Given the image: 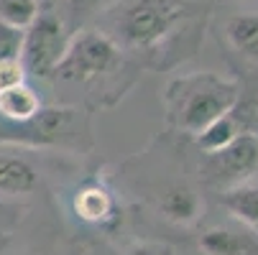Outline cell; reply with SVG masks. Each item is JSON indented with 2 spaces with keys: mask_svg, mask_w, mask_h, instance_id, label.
Instances as JSON below:
<instances>
[{
  "mask_svg": "<svg viewBox=\"0 0 258 255\" xmlns=\"http://www.w3.org/2000/svg\"><path fill=\"white\" fill-rule=\"evenodd\" d=\"M174 100L179 125L197 135L212 120L233 113L240 100V84L212 71H200L174 84Z\"/></svg>",
  "mask_w": 258,
  "mask_h": 255,
  "instance_id": "cell-1",
  "label": "cell"
},
{
  "mask_svg": "<svg viewBox=\"0 0 258 255\" xmlns=\"http://www.w3.org/2000/svg\"><path fill=\"white\" fill-rule=\"evenodd\" d=\"M120 61V46L102 31L85 28L75 33L54 74L69 82H90Z\"/></svg>",
  "mask_w": 258,
  "mask_h": 255,
  "instance_id": "cell-2",
  "label": "cell"
},
{
  "mask_svg": "<svg viewBox=\"0 0 258 255\" xmlns=\"http://www.w3.org/2000/svg\"><path fill=\"white\" fill-rule=\"evenodd\" d=\"M181 18V8L174 0H131L123 8L118 31L123 41L136 49H151L161 44Z\"/></svg>",
  "mask_w": 258,
  "mask_h": 255,
  "instance_id": "cell-3",
  "label": "cell"
},
{
  "mask_svg": "<svg viewBox=\"0 0 258 255\" xmlns=\"http://www.w3.org/2000/svg\"><path fill=\"white\" fill-rule=\"evenodd\" d=\"M67 33L61 21L54 13H39L36 21L23 31L21 39V64L26 66V74L36 77H51L64 51H67Z\"/></svg>",
  "mask_w": 258,
  "mask_h": 255,
  "instance_id": "cell-4",
  "label": "cell"
},
{
  "mask_svg": "<svg viewBox=\"0 0 258 255\" xmlns=\"http://www.w3.org/2000/svg\"><path fill=\"white\" fill-rule=\"evenodd\" d=\"M212 163L215 171L220 176H248L250 171L258 168V135L243 133L238 135L228 148H223L220 153H212Z\"/></svg>",
  "mask_w": 258,
  "mask_h": 255,
  "instance_id": "cell-5",
  "label": "cell"
},
{
  "mask_svg": "<svg viewBox=\"0 0 258 255\" xmlns=\"http://www.w3.org/2000/svg\"><path fill=\"white\" fill-rule=\"evenodd\" d=\"M159 207H161V214L174 225H192V222H197V217L202 212V202H200L197 192L187 184H176V187L166 189Z\"/></svg>",
  "mask_w": 258,
  "mask_h": 255,
  "instance_id": "cell-6",
  "label": "cell"
},
{
  "mask_svg": "<svg viewBox=\"0 0 258 255\" xmlns=\"http://www.w3.org/2000/svg\"><path fill=\"white\" fill-rule=\"evenodd\" d=\"M39 187V174L21 156H0V194H31Z\"/></svg>",
  "mask_w": 258,
  "mask_h": 255,
  "instance_id": "cell-7",
  "label": "cell"
},
{
  "mask_svg": "<svg viewBox=\"0 0 258 255\" xmlns=\"http://www.w3.org/2000/svg\"><path fill=\"white\" fill-rule=\"evenodd\" d=\"M41 113V100L28 84L11 87L6 92H0V115L13 120V123H28Z\"/></svg>",
  "mask_w": 258,
  "mask_h": 255,
  "instance_id": "cell-8",
  "label": "cell"
},
{
  "mask_svg": "<svg viewBox=\"0 0 258 255\" xmlns=\"http://www.w3.org/2000/svg\"><path fill=\"white\" fill-rule=\"evenodd\" d=\"M225 33H228L230 46L240 56L258 61V16L255 13H238L228 18Z\"/></svg>",
  "mask_w": 258,
  "mask_h": 255,
  "instance_id": "cell-9",
  "label": "cell"
},
{
  "mask_svg": "<svg viewBox=\"0 0 258 255\" xmlns=\"http://www.w3.org/2000/svg\"><path fill=\"white\" fill-rule=\"evenodd\" d=\"M225 209L238 222L258 230V184H240L223 194Z\"/></svg>",
  "mask_w": 258,
  "mask_h": 255,
  "instance_id": "cell-10",
  "label": "cell"
},
{
  "mask_svg": "<svg viewBox=\"0 0 258 255\" xmlns=\"http://www.w3.org/2000/svg\"><path fill=\"white\" fill-rule=\"evenodd\" d=\"M200 247L207 252V255H248L250 250V242L233 232V230H225V227H212L207 230L202 237H200Z\"/></svg>",
  "mask_w": 258,
  "mask_h": 255,
  "instance_id": "cell-11",
  "label": "cell"
},
{
  "mask_svg": "<svg viewBox=\"0 0 258 255\" xmlns=\"http://www.w3.org/2000/svg\"><path fill=\"white\" fill-rule=\"evenodd\" d=\"M240 133H238V125H235V120L230 118V115H223V118H217V120H212L207 128H202L200 133H197V145L205 151V153H220L223 148H228V145L238 138Z\"/></svg>",
  "mask_w": 258,
  "mask_h": 255,
  "instance_id": "cell-12",
  "label": "cell"
},
{
  "mask_svg": "<svg viewBox=\"0 0 258 255\" xmlns=\"http://www.w3.org/2000/svg\"><path fill=\"white\" fill-rule=\"evenodd\" d=\"M75 209L87 222H105L113 214V199L102 187H85L82 192H77Z\"/></svg>",
  "mask_w": 258,
  "mask_h": 255,
  "instance_id": "cell-13",
  "label": "cell"
},
{
  "mask_svg": "<svg viewBox=\"0 0 258 255\" xmlns=\"http://www.w3.org/2000/svg\"><path fill=\"white\" fill-rule=\"evenodd\" d=\"M39 0H0V23L26 31L39 16Z\"/></svg>",
  "mask_w": 258,
  "mask_h": 255,
  "instance_id": "cell-14",
  "label": "cell"
},
{
  "mask_svg": "<svg viewBox=\"0 0 258 255\" xmlns=\"http://www.w3.org/2000/svg\"><path fill=\"white\" fill-rule=\"evenodd\" d=\"M18 84H26V66L21 64V59L18 56L0 59V92Z\"/></svg>",
  "mask_w": 258,
  "mask_h": 255,
  "instance_id": "cell-15",
  "label": "cell"
},
{
  "mask_svg": "<svg viewBox=\"0 0 258 255\" xmlns=\"http://www.w3.org/2000/svg\"><path fill=\"white\" fill-rule=\"evenodd\" d=\"M21 39H23V31L0 23V59L18 56L21 54Z\"/></svg>",
  "mask_w": 258,
  "mask_h": 255,
  "instance_id": "cell-16",
  "label": "cell"
},
{
  "mask_svg": "<svg viewBox=\"0 0 258 255\" xmlns=\"http://www.w3.org/2000/svg\"><path fill=\"white\" fill-rule=\"evenodd\" d=\"M123 255H161V252L156 247H151V245H136V247L125 250Z\"/></svg>",
  "mask_w": 258,
  "mask_h": 255,
  "instance_id": "cell-17",
  "label": "cell"
}]
</instances>
